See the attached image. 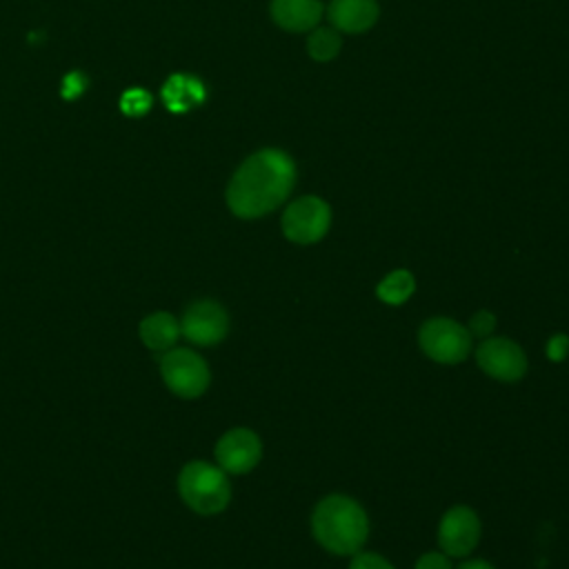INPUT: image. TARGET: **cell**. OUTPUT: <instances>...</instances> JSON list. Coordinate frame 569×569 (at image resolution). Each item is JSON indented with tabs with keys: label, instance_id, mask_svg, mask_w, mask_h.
Returning a JSON list of instances; mask_svg holds the SVG:
<instances>
[{
	"label": "cell",
	"instance_id": "obj_6",
	"mask_svg": "<svg viewBox=\"0 0 569 569\" xmlns=\"http://www.w3.org/2000/svg\"><path fill=\"white\" fill-rule=\"evenodd\" d=\"M331 224V209L318 196L293 200L282 213V233L296 244H313L325 238Z\"/></svg>",
	"mask_w": 569,
	"mask_h": 569
},
{
	"label": "cell",
	"instance_id": "obj_7",
	"mask_svg": "<svg viewBox=\"0 0 569 569\" xmlns=\"http://www.w3.org/2000/svg\"><path fill=\"white\" fill-rule=\"evenodd\" d=\"M180 333L200 347L218 345L229 333V316L216 300H196L184 309L180 318Z\"/></svg>",
	"mask_w": 569,
	"mask_h": 569
},
{
	"label": "cell",
	"instance_id": "obj_20",
	"mask_svg": "<svg viewBox=\"0 0 569 569\" xmlns=\"http://www.w3.org/2000/svg\"><path fill=\"white\" fill-rule=\"evenodd\" d=\"M416 569H453L445 551H427L416 560Z\"/></svg>",
	"mask_w": 569,
	"mask_h": 569
},
{
	"label": "cell",
	"instance_id": "obj_4",
	"mask_svg": "<svg viewBox=\"0 0 569 569\" xmlns=\"http://www.w3.org/2000/svg\"><path fill=\"white\" fill-rule=\"evenodd\" d=\"M471 333L458 320L438 316L422 322L418 345L427 358L438 365H458L471 353Z\"/></svg>",
	"mask_w": 569,
	"mask_h": 569
},
{
	"label": "cell",
	"instance_id": "obj_9",
	"mask_svg": "<svg viewBox=\"0 0 569 569\" xmlns=\"http://www.w3.org/2000/svg\"><path fill=\"white\" fill-rule=\"evenodd\" d=\"M480 540V518L467 505L449 507L438 525V545L449 558L469 556Z\"/></svg>",
	"mask_w": 569,
	"mask_h": 569
},
{
	"label": "cell",
	"instance_id": "obj_16",
	"mask_svg": "<svg viewBox=\"0 0 569 569\" xmlns=\"http://www.w3.org/2000/svg\"><path fill=\"white\" fill-rule=\"evenodd\" d=\"M340 47H342V40L336 29H316L307 38V51L318 62L333 60L338 56Z\"/></svg>",
	"mask_w": 569,
	"mask_h": 569
},
{
	"label": "cell",
	"instance_id": "obj_18",
	"mask_svg": "<svg viewBox=\"0 0 569 569\" xmlns=\"http://www.w3.org/2000/svg\"><path fill=\"white\" fill-rule=\"evenodd\" d=\"M496 316L491 313V311H487V309H480V311H476L471 318H469V325H467V329H469V333L471 336H478V338H489L491 336V331L496 329Z\"/></svg>",
	"mask_w": 569,
	"mask_h": 569
},
{
	"label": "cell",
	"instance_id": "obj_17",
	"mask_svg": "<svg viewBox=\"0 0 569 569\" xmlns=\"http://www.w3.org/2000/svg\"><path fill=\"white\" fill-rule=\"evenodd\" d=\"M149 104H151V98H149V93L142 91V89H131V91H127V93L122 96V100H120L122 111L129 113V116H140V113H144V111L149 109Z\"/></svg>",
	"mask_w": 569,
	"mask_h": 569
},
{
	"label": "cell",
	"instance_id": "obj_13",
	"mask_svg": "<svg viewBox=\"0 0 569 569\" xmlns=\"http://www.w3.org/2000/svg\"><path fill=\"white\" fill-rule=\"evenodd\" d=\"M138 336L149 351H169L176 347L180 333V320L169 311H153L138 325Z\"/></svg>",
	"mask_w": 569,
	"mask_h": 569
},
{
	"label": "cell",
	"instance_id": "obj_3",
	"mask_svg": "<svg viewBox=\"0 0 569 569\" xmlns=\"http://www.w3.org/2000/svg\"><path fill=\"white\" fill-rule=\"evenodd\" d=\"M178 493L191 511L213 516L227 509L231 500V485L227 471H222L218 465L191 460L178 473Z\"/></svg>",
	"mask_w": 569,
	"mask_h": 569
},
{
	"label": "cell",
	"instance_id": "obj_5",
	"mask_svg": "<svg viewBox=\"0 0 569 569\" xmlns=\"http://www.w3.org/2000/svg\"><path fill=\"white\" fill-rule=\"evenodd\" d=\"M160 376L171 393L184 400L202 396L211 382L209 367L200 353L187 347H171L160 358Z\"/></svg>",
	"mask_w": 569,
	"mask_h": 569
},
{
	"label": "cell",
	"instance_id": "obj_8",
	"mask_svg": "<svg viewBox=\"0 0 569 569\" xmlns=\"http://www.w3.org/2000/svg\"><path fill=\"white\" fill-rule=\"evenodd\" d=\"M476 362L489 378L500 382H518L527 373V356L509 338H482L476 347Z\"/></svg>",
	"mask_w": 569,
	"mask_h": 569
},
{
	"label": "cell",
	"instance_id": "obj_10",
	"mask_svg": "<svg viewBox=\"0 0 569 569\" xmlns=\"http://www.w3.org/2000/svg\"><path fill=\"white\" fill-rule=\"evenodd\" d=\"M216 462L227 473H249L262 458V442L256 431L247 427L229 429L216 442Z\"/></svg>",
	"mask_w": 569,
	"mask_h": 569
},
{
	"label": "cell",
	"instance_id": "obj_15",
	"mask_svg": "<svg viewBox=\"0 0 569 569\" xmlns=\"http://www.w3.org/2000/svg\"><path fill=\"white\" fill-rule=\"evenodd\" d=\"M416 291V278L407 269L389 271L376 287V296L387 305H405Z\"/></svg>",
	"mask_w": 569,
	"mask_h": 569
},
{
	"label": "cell",
	"instance_id": "obj_2",
	"mask_svg": "<svg viewBox=\"0 0 569 569\" xmlns=\"http://www.w3.org/2000/svg\"><path fill=\"white\" fill-rule=\"evenodd\" d=\"M311 531L316 542L336 553L347 556L360 551L369 536V518L360 502L349 496L331 493L322 498L311 513Z\"/></svg>",
	"mask_w": 569,
	"mask_h": 569
},
{
	"label": "cell",
	"instance_id": "obj_12",
	"mask_svg": "<svg viewBox=\"0 0 569 569\" xmlns=\"http://www.w3.org/2000/svg\"><path fill=\"white\" fill-rule=\"evenodd\" d=\"M271 18L287 31H309L322 18L320 0H273Z\"/></svg>",
	"mask_w": 569,
	"mask_h": 569
},
{
	"label": "cell",
	"instance_id": "obj_11",
	"mask_svg": "<svg viewBox=\"0 0 569 569\" xmlns=\"http://www.w3.org/2000/svg\"><path fill=\"white\" fill-rule=\"evenodd\" d=\"M378 2L376 0H331L329 20L336 31L345 33H362L371 29L378 20Z\"/></svg>",
	"mask_w": 569,
	"mask_h": 569
},
{
	"label": "cell",
	"instance_id": "obj_21",
	"mask_svg": "<svg viewBox=\"0 0 569 569\" xmlns=\"http://www.w3.org/2000/svg\"><path fill=\"white\" fill-rule=\"evenodd\" d=\"M569 353V336L567 333H553L547 342V356L553 362H562Z\"/></svg>",
	"mask_w": 569,
	"mask_h": 569
},
{
	"label": "cell",
	"instance_id": "obj_19",
	"mask_svg": "<svg viewBox=\"0 0 569 569\" xmlns=\"http://www.w3.org/2000/svg\"><path fill=\"white\" fill-rule=\"evenodd\" d=\"M349 569H393V565L373 551H356Z\"/></svg>",
	"mask_w": 569,
	"mask_h": 569
},
{
	"label": "cell",
	"instance_id": "obj_14",
	"mask_svg": "<svg viewBox=\"0 0 569 569\" xmlns=\"http://www.w3.org/2000/svg\"><path fill=\"white\" fill-rule=\"evenodd\" d=\"M162 98L171 111H187L193 104L202 102L204 89L196 78L189 76H173L162 89Z\"/></svg>",
	"mask_w": 569,
	"mask_h": 569
},
{
	"label": "cell",
	"instance_id": "obj_23",
	"mask_svg": "<svg viewBox=\"0 0 569 569\" xmlns=\"http://www.w3.org/2000/svg\"><path fill=\"white\" fill-rule=\"evenodd\" d=\"M458 569H496V567H493V565H489L487 560L476 558V560H465V562H460V565H458Z\"/></svg>",
	"mask_w": 569,
	"mask_h": 569
},
{
	"label": "cell",
	"instance_id": "obj_22",
	"mask_svg": "<svg viewBox=\"0 0 569 569\" xmlns=\"http://www.w3.org/2000/svg\"><path fill=\"white\" fill-rule=\"evenodd\" d=\"M82 89H84V78L73 71V73H69V76L64 78L62 96H64V98H76L78 93H82Z\"/></svg>",
	"mask_w": 569,
	"mask_h": 569
},
{
	"label": "cell",
	"instance_id": "obj_1",
	"mask_svg": "<svg viewBox=\"0 0 569 569\" xmlns=\"http://www.w3.org/2000/svg\"><path fill=\"white\" fill-rule=\"evenodd\" d=\"M293 182V160L280 149H262L233 173L227 187V204L238 218H260L287 200Z\"/></svg>",
	"mask_w": 569,
	"mask_h": 569
}]
</instances>
